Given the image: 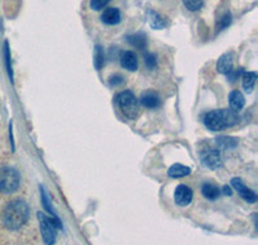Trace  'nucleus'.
I'll return each instance as SVG.
<instances>
[{"label": "nucleus", "mask_w": 258, "mask_h": 245, "mask_svg": "<svg viewBox=\"0 0 258 245\" xmlns=\"http://www.w3.org/2000/svg\"><path fill=\"white\" fill-rule=\"evenodd\" d=\"M30 208L25 200L16 199L9 202L3 210V223L8 230H18L27 222Z\"/></svg>", "instance_id": "f257e3e1"}, {"label": "nucleus", "mask_w": 258, "mask_h": 245, "mask_svg": "<svg viewBox=\"0 0 258 245\" xmlns=\"http://www.w3.org/2000/svg\"><path fill=\"white\" fill-rule=\"evenodd\" d=\"M238 115L231 110H213L207 112L204 116V124L209 131L221 132L238 124Z\"/></svg>", "instance_id": "f03ea898"}, {"label": "nucleus", "mask_w": 258, "mask_h": 245, "mask_svg": "<svg viewBox=\"0 0 258 245\" xmlns=\"http://www.w3.org/2000/svg\"><path fill=\"white\" fill-rule=\"evenodd\" d=\"M21 183L20 173L12 166L0 168V193L11 195L18 190Z\"/></svg>", "instance_id": "7ed1b4c3"}, {"label": "nucleus", "mask_w": 258, "mask_h": 245, "mask_svg": "<svg viewBox=\"0 0 258 245\" xmlns=\"http://www.w3.org/2000/svg\"><path fill=\"white\" fill-rule=\"evenodd\" d=\"M116 103L123 112L124 116L128 119H136L140 112V102L137 101L135 94L131 91H124L117 94Z\"/></svg>", "instance_id": "20e7f679"}, {"label": "nucleus", "mask_w": 258, "mask_h": 245, "mask_svg": "<svg viewBox=\"0 0 258 245\" xmlns=\"http://www.w3.org/2000/svg\"><path fill=\"white\" fill-rule=\"evenodd\" d=\"M38 221L43 241L47 245H54L57 240V226L54 221L41 212H38Z\"/></svg>", "instance_id": "39448f33"}, {"label": "nucleus", "mask_w": 258, "mask_h": 245, "mask_svg": "<svg viewBox=\"0 0 258 245\" xmlns=\"http://www.w3.org/2000/svg\"><path fill=\"white\" fill-rule=\"evenodd\" d=\"M200 160L203 165L209 168V169H217L222 165V158L218 150L216 149H207L200 154Z\"/></svg>", "instance_id": "423d86ee"}, {"label": "nucleus", "mask_w": 258, "mask_h": 245, "mask_svg": "<svg viewBox=\"0 0 258 245\" xmlns=\"http://www.w3.org/2000/svg\"><path fill=\"white\" fill-rule=\"evenodd\" d=\"M231 187L234 189L236 193L240 195L241 199H244L246 203H250V204H253V203L257 202V195H255V193L253 190H250L249 187L245 186V183H244L243 181H241L240 178H232L231 179Z\"/></svg>", "instance_id": "0eeeda50"}, {"label": "nucleus", "mask_w": 258, "mask_h": 245, "mask_svg": "<svg viewBox=\"0 0 258 245\" xmlns=\"http://www.w3.org/2000/svg\"><path fill=\"white\" fill-rule=\"evenodd\" d=\"M194 193L186 185H178L174 191V202L178 207H187L192 202Z\"/></svg>", "instance_id": "6e6552de"}, {"label": "nucleus", "mask_w": 258, "mask_h": 245, "mask_svg": "<svg viewBox=\"0 0 258 245\" xmlns=\"http://www.w3.org/2000/svg\"><path fill=\"white\" fill-rule=\"evenodd\" d=\"M121 68L125 69L128 71H136L138 69V58L135 52L132 50H125V52L120 53L119 57Z\"/></svg>", "instance_id": "1a4fd4ad"}, {"label": "nucleus", "mask_w": 258, "mask_h": 245, "mask_svg": "<svg viewBox=\"0 0 258 245\" xmlns=\"http://www.w3.org/2000/svg\"><path fill=\"white\" fill-rule=\"evenodd\" d=\"M40 196H41V203H43V207H44V209L47 210L48 213L50 214V218H52L53 221H54V223H56L57 228H62L61 221H59L58 216H57L56 210L53 209L52 203H50L49 196H48V193H47V190H45V189H44V186H40Z\"/></svg>", "instance_id": "9d476101"}, {"label": "nucleus", "mask_w": 258, "mask_h": 245, "mask_svg": "<svg viewBox=\"0 0 258 245\" xmlns=\"http://www.w3.org/2000/svg\"><path fill=\"white\" fill-rule=\"evenodd\" d=\"M140 102L144 107L149 108V110H154V108H158L161 105V99L156 92L154 91H147L145 93H142L141 99Z\"/></svg>", "instance_id": "9b49d317"}, {"label": "nucleus", "mask_w": 258, "mask_h": 245, "mask_svg": "<svg viewBox=\"0 0 258 245\" xmlns=\"http://www.w3.org/2000/svg\"><path fill=\"white\" fill-rule=\"evenodd\" d=\"M101 21L105 25L109 26H114V25L120 24L121 21V13L117 8H106L103 13L101 15Z\"/></svg>", "instance_id": "f8f14e48"}, {"label": "nucleus", "mask_w": 258, "mask_h": 245, "mask_svg": "<svg viewBox=\"0 0 258 245\" xmlns=\"http://www.w3.org/2000/svg\"><path fill=\"white\" fill-rule=\"evenodd\" d=\"M234 66V54L232 53H225L218 58L217 61V71L223 75H227L232 70Z\"/></svg>", "instance_id": "ddd939ff"}, {"label": "nucleus", "mask_w": 258, "mask_h": 245, "mask_svg": "<svg viewBox=\"0 0 258 245\" xmlns=\"http://www.w3.org/2000/svg\"><path fill=\"white\" fill-rule=\"evenodd\" d=\"M229 105L230 110L234 111V112H239V111L243 110L244 105H245V98H244L243 93L238 89L232 91L229 96Z\"/></svg>", "instance_id": "4468645a"}, {"label": "nucleus", "mask_w": 258, "mask_h": 245, "mask_svg": "<svg viewBox=\"0 0 258 245\" xmlns=\"http://www.w3.org/2000/svg\"><path fill=\"white\" fill-rule=\"evenodd\" d=\"M239 141L230 136H220L216 138V146L221 150H232L238 146Z\"/></svg>", "instance_id": "2eb2a0df"}, {"label": "nucleus", "mask_w": 258, "mask_h": 245, "mask_svg": "<svg viewBox=\"0 0 258 245\" xmlns=\"http://www.w3.org/2000/svg\"><path fill=\"white\" fill-rule=\"evenodd\" d=\"M126 41H128L132 47L137 48L140 50H144L147 47L146 35L144 32H138V34H133V35L126 36Z\"/></svg>", "instance_id": "dca6fc26"}, {"label": "nucleus", "mask_w": 258, "mask_h": 245, "mask_svg": "<svg viewBox=\"0 0 258 245\" xmlns=\"http://www.w3.org/2000/svg\"><path fill=\"white\" fill-rule=\"evenodd\" d=\"M191 174V168L190 166H185L182 164H174L168 169V175L170 178H182L186 175Z\"/></svg>", "instance_id": "f3484780"}, {"label": "nucleus", "mask_w": 258, "mask_h": 245, "mask_svg": "<svg viewBox=\"0 0 258 245\" xmlns=\"http://www.w3.org/2000/svg\"><path fill=\"white\" fill-rule=\"evenodd\" d=\"M202 194L203 196L208 200H216V199L220 198L221 195V190L218 189L216 185L213 183H203L202 186Z\"/></svg>", "instance_id": "a211bd4d"}, {"label": "nucleus", "mask_w": 258, "mask_h": 245, "mask_svg": "<svg viewBox=\"0 0 258 245\" xmlns=\"http://www.w3.org/2000/svg\"><path fill=\"white\" fill-rule=\"evenodd\" d=\"M149 18H150V26L155 30L164 29L167 26V21L164 17H161L158 12L155 11H149Z\"/></svg>", "instance_id": "6ab92c4d"}, {"label": "nucleus", "mask_w": 258, "mask_h": 245, "mask_svg": "<svg viewBox=\"0 0 258 245\" xmlns=\"http://www.w3.org/2000/svg\"><path fill=\"white\" fill-rule=\"evenodd\" d=\"M255 80H257V74L255 73H246L243 74V88L246 93H252L253 88L255 85Z\"/></svg>", "instance_id": "aec40b11"}, {"label": "nucleus", "mask_w": 258, "mask_h": 245, "mask_svg": "<svg viewBox=\"0 0 258 245\" xmlns=\"http://www.w3.org/2000/svg\"><path fill=\"white\" fill-rule=\"evenodd\" d=\"M4 59H6V68L8 73L11 83H13V69H12V58H11V49H9L8 41L4 43Z\"/></svg>", "instance_id": "412c9836"}, {"label": "nucleus", "mask_w": 258, "mask_h": 245, "mask_svg": "<svg viewBox=\"0 0 258 245\" xmlns=\"http://www.w3.org/2000/svg\"><path fill=\"white\" fill-rule=\"evenodd\" d=\"M105 64V53H103V48L101 45H96V50H94V66L97 70H101Z\"/></svg>", "instance_id": "4be33fe9"}, {"label": "nucleus", "mask_w": 258, "mask_h": 245, "mask_svg": "<svg viewBox=\"0 0 258 245\" xmlns=\"http://www.w3.org/2000/svg\"><path fill=\"white\" fill-rule=\"evenodd\" d=\"M183 6L191 12H197L203 8L204 3H203V0H183Z\"/></svg>", "instance_id": "5701e85b"}, {"label": "nucleus", "mask_w": 258, "mask_h": 245, "mask_svg": "<svg viewBox=\"0 0 258 245\" xmlns=\"http://www.w3.org/2000/svg\"><path fill=\"white\" fill-rule=\"evenodd\" d=\"M144 58H145V66H146L149 70H154V69L156 68L158 62H156V55L154 54V53H145Z\"/></svg>", "instance_id": "b1692460"}, {"label": "nucleus", "mask_w": 258, "mask_h": 245, "mask_svg": "<svg viewBox=\"0 0 258 245\" xmlns=\"http://www.w3.org/2000/svg\"><path fill=\"white\" fill-rule=\"evenodd\" d=\"M231 21H232L231 13L226 12L225 15H223L222 17L218 20V29L223 30V29H226V27H229L230 25H231Z\"/></svg>", "instance_id": "393cba45"}, {"label": "nucleus", "mask_w": 258, "mask_h": 245, "mask_svg": "<svg viewBox=\"0 0 258 245\" xmlns=\"http://www.w3.org/2000/svg\"><path fill=\"white\" fill-rule=\"evenodd\" d=\"M110 2H111V0H91L89 6H91V8L93 9V11H102Z\"/></svg>", "instance_id": "a878e982"}, {"label": "nucleus", "mask_w": 258, "mask_h": 245, "mask_svg": "<svg viewBox=\"0 0 258 245\" xmlns=\"http://www.w3.org/2000/svg\"><path fill=\"white\" fill-rule=\"evenodd\" d=\"M109 83L111 87H119V85H121L124 83L123 75H120V74H114V75L110 76Z\"/></svg>", "instance_id": "bb28decb"}, {"label": "nucleus", "mask_w": 258, "mask_h": 245, "mask_svg": "<svg viewBox=\"0 0 258 245\" xmlns=\"http://www.w3.org/2000/svg\"><path fill=\"white\" fill-rule=\"evenodd\" d=\"M241 74H243V69H238V70H231V71H230V73L227 74V76H229V79L231 80L232 83H234L235 80L238 79L239 76L241 75Z\"/></svg>", "instance_id": "cd10ccee"}, {"label": "nucleus", "mask_w": 258, "mask_h": 245, "mask_svg": "<svg viewBox=\"0 0 258 245\" xmlns=\"http://www.w3.org/2000/svg\"><path fill=\"white\" fill-rule=\"evenodd\" d=\"M13 124L12 121H11V124H9V138H11V146H12V151H15V138H13Z\"/></svg>", "instance_id": "c85d7f7f"}, {"label": "nucleus", "mask_w": 258, "mask_h": 245, "mask_svg": "<svg viewBox=\"0 0 258 245\" xmlns=\"http://www.w3.org/2000/svg\"><path fill=\"white\" fill-rule=\"evenodd\" d=\"M222 193H223V195L231 196V195H232V190H231V187H230L229 185H226V186H223V189H222Z\"/></svg>", "instance_id": "c756f323"}]
</instances>
